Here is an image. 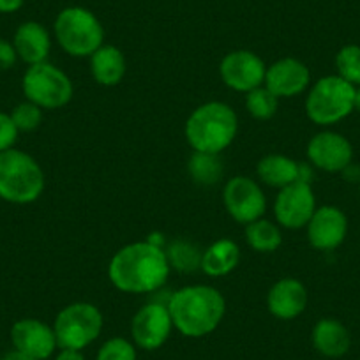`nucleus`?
I'll list each match as a JSON object with an SVG mask.
<instances>
[{"mask_svg":"<svg viewBox=\"0 0 360 360\" xmlns=\"http://www.w3.org/2000/svg\"><path fill=\"white\" fill-rule=\"evenodd\" d=\"M165 249L152 240L133 242L113 255L108 265V278L124 293H154L162 288L169 276Z\"/></svg>","mask_w":360,"mask_h":360,"instance_id":"1","label":"nucleus"},{"mask_svg":"<svg viewBox=\"0 0 360 360\" xmlns=\"http://www.w3.org/2000/svg\"><path fill=\"white\" fill-rule=\"evenodd\" d=\"M173 327L186 338L200 339L212 334L226 313L223 293L209 285H191L176 290L168 302Z\"/></svg>","mask_w":360,"mask_h":360,"instance_id":"2","label":"nucleus"},{"mask_svg":"<svg viewBox=\"0 0 360 360\" xmlns=\"http://www.w3.org/2000/svg\"><path fill=\"white\" fill-rule=\"evenodd\" d=\"M238 131L237 113L221 101L198 106L186 122V138L195 152L221 154L233 143Z\"/></svg>","mask_w":360,"mask_h":360,"instance_id":"3","label":"nucleus"},{"mask_svg":"<svg viewBox=\"0 0 360 360\" xmlns=\"http://www.w3.org/2000/svg\"><path fill=\"white\" fill-rule=\"evenodd\" d=\"M44 191V173L39 162L18 148L0 152V198L15 205H27Z\"/></svg>","mask_w":360,"mask_h":360,"instance_id":"4","label":"nucleus"},{"mask_svg":"<svg viewBox=\"0 0 360 360\" xmlns=\"http://www.w3.org/2000/svg\"><path fill=\"white\" fill-rule=\"evenodd\" d=\"M58 46L71 57H90L105 44V29L92 11L79 6L62 9L53 23Z\"/></svg>","mask_w":360,"mask_h":360,"instance_id":"5","label":"nucleus"},{"mask_svg":"<svg viewBox=\"0 0 360 360\" xmlns=\"http://www.w3.org/2000/svg\"><path fill=\"white\" fill-rule=\"evenodd\" d=\"M353 98L355 86L352 83L338 75L323 76L307 92L306 113L316 126H334L355 112Z\"/></svg>","mask_w":360,"mask_h":360,"instance_id":"6","label":"nucleus"},{"mask_svg":"<svg viewBox=\"0 0 360 360\" xmlns=\"http://www.w3.org/2000/svg\"><path fill=\"white\" fill-rule=\"evenodd\" d=\"M103 313L90 302H72L53 321L55 338L60 349H85L101 335Z\"/></svg>","mask_w":360,"mask_h":360,"instance_id":"7","label":"nucleus"},{"mask_svg":"<svg viewBox=\"0 0 360 360\" xmlns=\"http://www.w3.org/2000/svg\"><path fill=\"white\" fill-rule=\"evenodd\" d=\"M22 89L27 101L43 110H58L72 99V82L60 68L41 62L29 65L22 79Z\"/></svg>","mask_w":360,"mask_h":360,"instance_id":"8","label":"nucleus"},{"mask_svg":"<svg viewBox=\"0 0 360 360\" xmlns=\"http://www.w3.org/2000/svg\"><path fill=\"white\" fill-rule=\"evenodd\" d=\"M172 314L166 302H148L136 311L131 321V338L134 346L147 352L161 348L173 330Z\"/></svg>","mask_w":360,"mask_h":360,"instance_id":"9","label":"nucleus"},{"mask_svg":"<svg viewBox=\"0 0 360 360\" xmlns=\"http://www.w3.org/2000/svg\"><path fill=\"white\" fill-rule=\"evenodd\" d=\"M223 203L231 219L240 224H249L263 217L266 209V198L256 180L245 175L230 179L224 184Z\"/></svg>","mask_w":360,"mask_h":360,"instance_id":"10","label":"nucleus"},{"mask_svg":"<svg viewBox=\"0 0 360 360\" xmlns=\"http://www.w3.org/2000/svg\"><path fill=\"white\" fill-rule=\"evenodd\" d=\"M316 210V196L307 182H293L279 189L274 202V217L279 226L288 230L306 228Z\"/></svg>","mask_w":360,"mask_h":360,"instance_id":"11","label":"nucleus"},{"mask_svg":"<svg viewBox=\"0 0 360 360\" xmlns=\"http://www.w3.org/2000/svg\"><path fill=\"white\" fill-rule=\"evenodd\" d=\"M265 72V62L255 51L249 50L230 51L219 64V75L224 85L244 94L263 85Z\"/></svg>","mask_w":360,"mask_h":360,"instance_id":"12","label":"nucleus"},{"mask_svg":"<svg viewBox=\"0 0 360 360\" xmlns=\"http://www.w3.org/2000/svg\"><path fill=\"white\" fill-rule=\"evenodd\" d=\"M307 159L311 166L327 173H341L353 162V147L349 140L335 131H321L307 143Z\"/></svg>","mask_w":360,"mask_h":360,"instance_id":"13","label":"nucleus"},{"mask_svg":"<svg viewBox=\"0 0 360 360\" xmlns=\"http://www.w3.org/2000/svg\"><path fill=\"white\" fill-rule=\"evenodd\" d=\"M307 240L318 251H332L345 242L348 233V217L339 207H316L307 223Z\"/></svg>","mask_w":360,"mask_h":360,"instance_id":"14","label":"nucleus"},{"mask_svg":"<svg viewBox=\"0 0 360 360\" xmlns=\"http://www.w3.org/2000/svg\"><path fill=\"white\" fill-rule=\"evenodd\" d=\"M263 85L276 98H295L309 89L311 72L302 60L293 57H285L269 65L265 72Z\"/></svg>","mask_w":360,"mask_h":360,"instance_id":"15","label":"nucleus"},{"mask_svg":"<svg viewBox=\"0 0 360 360\" xmlns=\"http://www.w3.org/2000/svg\"><path fill=\"white\" fill-rule=\"evenodd\" d=\"M15 349L39 360H48L58 348L53 327L37 318H23L11 327Z\"/></svg>","mask_w":360,"mask_h":360,"instance_id":"16","label":"nucleus"},{"mask_svg":"<svg viewBox=\"0 0 360 360\" xmlns=\"http://www.w3.org/2000/svg\"><path fill=\"white\" fill-rule=\"evenodd\" d=\"M307 288L302 281L283 278L272 285L266 295V307L270 314L279 320H293L300 316L307 307Z\"/></svg>","mask_w":360,"mask_h":360,"instance_id":"17","label":"nucleus"},{"mask_svg":"<svg viewBox=\"0 0 360 360\" xmlns=\"http://www.w3.org/2000/svg\"><path fill=\"white\" fill-rule=\"evenodd\" d=\"M13 44L20 60L34 65L46 62L51 50V37L46 27L41 25L39 22H23L16 29Z\"/></svg>","mask_w":360,"mask_h":360,"instance_id":"18","label":"nucleus"},{"mask_svg":"<svg viewBox=\"0 0 360 360\" xmlns=\"http://www.w3.org/2000/svg\"><path fill=\"white\" fill-rule=\"evenodd\" d=\"M313 346L320 355L327 359H341L349 352L352 335L346 325L335 318H321L313 327Z\"/></svg>","mask_w":360,"mask_h":360,"instance_id":"19","label":"nucleus"},{"mask_svg":"<svg viewBox=\"0 0 360 360\" xmlns=\"http://www.w3.org/2000/svg\"><path fill=\"white\" fill-rule=\"evenodd\" d=\"M90 75L103 86H115L124 79L127 71L126 57L113 44H103L96 53L90 55Z\"/></svg>","mask_w":360,"mask_h":360,"instance_id":"20","label":"nucleus"},{"mask_svg":"<svg viewBox=\"0 0 360 360\" xmlns=\"http://www.w3.org/2000/svg\"><path fill=\"white\" fill-rule=\"evenodd\" d=\"M300 166L302 162L295 161V159L288 158L283 154H269L262 158L256 166V173L258 179L263 184L270 186V188L283 189L286 186L299 182L300 180Z\"/></svg>","mask_w":360,"mask_h":360,"instance_id":"21","label":"nucleus"},{"mask_svg":"<svg viewBox=\"0 0 360 360\" xmlns=\"http://www.w3.org/2000/svg\"><path fill=\"white\" fill-rule=\"evenodd\" d=\"M240 262V248L231 238H219L203 251L200 269L210 278H221L233 272Z\"/></svg>","mask_w":360,"mask_h":360,"instance_id":"22","label":"nucleus"},{"mask_svg":"<svg viewBox=\"0 0 360 360\" xmlns=\"http://www.w3.org/2000/svg\"><path fill=\"white\" fill-rule=\"evenodd\" d=\"M245 242L256 252H274L281 245V228L269 219L252 221L245 224Z\"/></svg>","mask_w":360,"mask_h":360,"instance_id":"23","label":"nucleus"},{"mask_svg":"<svg viewBox=\"0 0 360 360\" xmlns=\"http://www.w3.org/2000/svg\"><path fill=\"white\" fill-rule=\"evenodd\" d=\"M188 172L193 182L200 186H214L223 176L224 168L219 154H207V152H193L188 162Z\"/></svg>","mask_w":360,"mask_h":360,"instance_id":"24","label":"nucleus"},{"mask_svg":"<svg viewBox=\"0 0 360 360\" xmlns=\"http://www.w3.org/2000/svg\"><path fill=\"white\" fill-rule=\"evenodd\" d=\"M165 252L169 266L180 270V272H193V270L202 266L203 251L198 245L189 240H184V238L169 242Z\"/></svg>","mask_w":360,"mask_h":360,"instance_id":"25","label":"nucleus"},{"mask_svg":"<svg viewBox=\"0 0 360 360\" xmlns=\"http://www.w3.org/2000/svg\"><path fill=\"white\" fill-rule=\"evenodd\" d=\"M279 98H276L265 85L256 86L245 94V110L258 120H269L278 113Z\"/></svg>","mask_w":360,"mask_h":360,"instance_id":"26","label":"nucleus"},{"mask_svg":"<svg viewBox=\"0 0 360 360\" xmlns=\"http://www.w3.org/2000/svg\"><path fill=\"white\" fill-rule=\"evenodd\" d=\"M335 69L338 76L352 83L353 86L360 85V46L359 44H346L335 55Z\"/></svg>","mask_w":360,"mask_h":360,"instance_id":"27","label":"nucleus"},{"mask_svg":"<svg viewBox=\"0 0 360 360\" xmlns=\"http://www.w3.org/2000/svg\"><path fill=\"white\" fill-rule=\"evenodd\" d=\"M9 115H11L13 122H15L16 129L20 133L36 131L43 122V108H39V106L30 101H23L16 105Z\"/></svg>","mask_w":360,"mask_h":360,"instance_id":"28","label":"nucleus"},{"mask_svg":"<svg viewBox=\"0 0 360 360\" xmlns=\"http://www.w3.org/2000/svg\"><path fill=\"white\" fill-rule=\"evenodd\" d=\"M96 360H138L136 346L124 338H112L99 348Z\"/></svg>","mask_w":360,"mask_h":360,"instance_id":"29","label":"nucleus"},{"mask_svg":"<svg viewBox=\"0 0 360 360\" xmlns=\"http://www.w3.org/2000/svg\"><path fill=\"white\" fill-rule=\"evenodd\" d=\"M18 133L20 131L16 129L11 115L0 112V152L15 147L16 140H18Z\"/></svg>","mask_w":360,"mask_h":360,"instance_id":"30","label":"nucleus"},{"mask_svg":"<svg viewBox=\"0 0 360 360\" xmlns=\"http://www.w3.org/2000/svg\"><path fill=\"white\" fill-rule=\"evenodd\" d=\"M18 60V53L15 50V44L6 39H0V71H8L15 68Z\"/></svg>","mask_w":360,"mask_h":360,"instance_id":"31","label":"nucleus"},{"mask_svg":"<svg viewBox=\"0 0 360 360\" xmlns=\"http://www.w3.org/2000/svg\"><path fill=\"white\" fill-rule=\"evenodd\" d=\"M23 4H25V0H0V13L11 15V13L20 11Z\"/></svg>","mask_w":360,"mask_h":360,"instance_id":"32","label":"nucleus"},{"mask_svg":"<svg viewBox=\"0 0 360 360\" xmlns=\"http://www.w3.org/2000/svg\"><path fill=\"white\" fill-rule=\"evenodd\" d=\"M342 176H345L348 182H355V184H359L360 182V168L359 165H353V162H349L348 166H346L345 169H342Z\"/></svg>","mask_w":360,"mask_h":360,"instance_id":"33","label":"nucleus"},{"mask_svg":"<svg viewBox=\"0 0 360 360\" xmlns=\"http://www.w3.org/2000/svg\"><path fill=\"white\" fill-rule=\"evenodd\" d=\"M55 360H85V356L79 349H60Z\"/></svg>","mask_w":360,"mask_h":360,"instance_id":"34","label":"nucleus"},{"mask_svg":"<svg viewBox=\"0 0 360 360\" xmlns=\"http://www.w3.org/2000/svg\"><path fill=\"white\" fill-rule=\"evenodd\" d=\"M0 360H39V359H34V356H29V355H25V353L18 352V349H13V352L6 353V355L2 356Z\"/></svg>","mask_w":360,"mask_h":360,"instance_id":"35","label":"nucleus"},{"mask_svg":"<svg viewBox=\"0 0 360 360\" xmlns=\"http://www.w3.org/2000/svg\"><path fill=\"white\" fill-rule=\"evenodd\" d=\"M353 108L360 112V85L355 86V98H353Z\"/></svg>","mask_w":360,"mask_h":360,"instance_id":"36","label":"nucleus"},{"mask_svg":"<svg viewBox=\"0 0 360 360\" xmlns=\"http://www.w3.org/2000/svg\"><path fill=\"white\" fill-rule=\"evenodd\" d=\"M359 196H360V182H359Z\"/></svg>","mask_w":360,"mask_h":360,"instance_id":"37","label":"nucleus"}]
</instances>
